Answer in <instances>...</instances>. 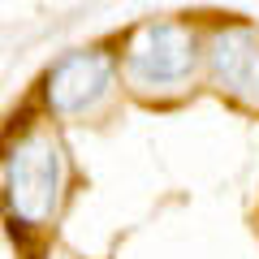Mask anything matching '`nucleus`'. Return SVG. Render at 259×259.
Returning a JSON list of instances; mask_svg holds the SVG:
<instances>
[{
    "instance_id": "f257e3e1",
    "label": "nucleus",
    "mask_w": 259,
    "mask_h": 259,
    "mask_svg": "<svg viewBox=\"0 0 259 259\" xmlns=\"http://www.w3.org/2000/svg\"><path fill=\"white\" fill-rule=\"evenodd\" d=\"M5 207L22 229H39L56 216L65 190V156L48 134H26L9 147L5 168Z\"/></svg>"
},
{
    "instance_id": "f03ea898",
    "label": "nucleus",
    "mask_w": 259,
    "mask_h": 259,
    "mask_svg": "<svg viewBox=\"0 0 259 259\" xmlns=\"http://www.w3.org/2000/svg\"><path fill=\"white\" fill-rule=\"evenodd\" d=\"M194 30H186L182 22H143L121 56L125 82L143 95H177L194 78Z\"/></svg>"
},
{
    "instance_id": "7ed1b4c3",
    "label": "nucleus",
    "mask_w": 259,
    "mask_h": 259,
    "mask_svg": "<svg viewBox=\"0 0 259 259\" xmlns=\"http://www.w3.org/2000/svg\"><path fill=\"white\" fill-rule=\"evenodd\" d=\"M112 74H117V65L100 48L61 56L48 74V108L65 121L95 117L112 95Z\"/></svg>"
},
{
    "instance_id": "20e7f679",
    "label": "nucleus",
    "mask_w": 259,
    "mask_h": 259,
    "mask_svg": "<svg viewBox=\"0 0 259 259\" xmlns=\"http://www.w3.org/2000/svg\"><path fill=\"white\" fill-rule=\"evenodd\" d=\"M207 69L225 95L259 108V35L250 26H221L207 44Z\"/></svg>"
},
{
    "instance_id": "39448f33",
    "label": "nucleus",
    "mask_w": 259,
    "mask_h": 259,
    "mask_svg": "<svg viewBox=\"0 0 259 259\" xmlns=\"http://www.w3.org/2000/svg\"><path fill=\"white\" fill-rule=\"evenodd\" d=\"M52 259H61V255H52Z\"/></svg>"
}]
</instances>
